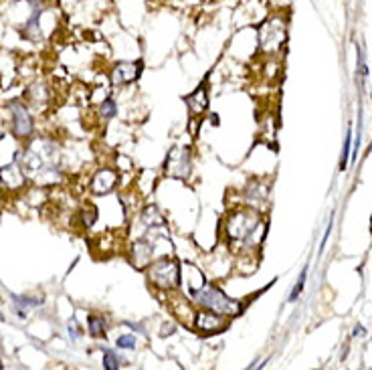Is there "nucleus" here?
I'll return each instance as SVG.
<instances>
[{"mask_svg":"<svg viewBox=\"0 0 372 370\" xmlns=\"http://www.w3.org/2000/svg\"><path fill=\"white\" fill-rule=\"evenodd\" d=\"M364 332H366V330H364L362 326H356V328H354V336H362Z\"/></svg>","mask_w":372,"mask_h":370,"instance_id":"6ab92c4d","label":"nucleus"},{"mask_svg":"<svg viewBox=\"0 0 372 370\" xmlns=\"http://www.w3.org/2000/svg\"><path fill=\"white\" fill-rule=\"evenodd\" d=\"M261 219L255 210L241 208L227 219V237L235 243H251V235L257 233Z\"/></svg>","mask_w":372,"mask_h":370,"instance_id":"f03ea898","label":"nucleus"},{"mask_svg":"<svg viewBox=\"0 0 372 370\" xmlns=\"http://www.w3.org/2000/svg\"><path fill=\"white\" fill-rule=\"evenodd\" d=\"M285 21L281 17H275V19H269L265 21L263 27L259 29V43H261V49L267 51V53H277L283 49L285 45Z\"/></svg>","mask_w":372,"mask_h":370,"instance_id":"20e7f679","label":"nucleus"},{"mask_svg":"<svg viewBox=\"0 0 372 370\" xmlns=\"http://www.w3.org/2000/svg\"><path fill=\"white\" fill-rule=\"evenodd\" d=\"M13 301L17 307H35L41 303V299H31V297H23V295H13Z\"/></svg>","mask_w":372,"mask_h":370,"instance_id":"dca6fc26","label":"nucleus"},{"mask_svg":"<svg viewBox=\"0 0 372 370\" xmlns=\"http://www.w3.org/2000/svg\"><path fill=\"white\" fill-rule=\"evenodd\" d=\"M150 281L162 289H176L180 285V267L170 257H164L150 265Z\"/></svg>","mask_w":372,"mask_h":370,"instance_id":"7ed1b4c3","label":"nucleus"},{"mask_svg":"<svg viewBox=\"0 0 372 370\" xmlns=\"http://www.w3.org/2000/svg\"><path fill=\"white\" fill-rule=\"evenodd\" d=\"M140 77V65L138 63H122L116 67L114 71V81L118 85H126V83H132Z\"/></svg>","mask_w":372,"mask_h":370,"instance_id":"6e6552de","label":"nucleus"},{"mask_svg":"<svg viewBox=\"0 0 372 370\" xmlns=\"http://www.w3.org/2000/svg\"><path fill=\"white\" fill-rule=\"evenodd\" d=\"M352 154V130L350 126L346 128V138H344V148H342V156H340V170L344 172L348 166V156Z\"/></svg>","mask_w":372,"mask_h":370,"instance_id":"9b49d317","label":"nucleus"},{"mask_svg":"<svg viewBox=\"0 0 372 370\" xmlns=\"http://www.w3.org/2000/svg\"><path fill=\"white\" fill-rule=\"evenodd\" d=\"M305 279H307V267L301 269V275H299L297 283L293 285V289H291V293H289V299H287L289 303H293V301L299 299V295H301V291H303V287H305Z\"/></svg>","mask_w":372,"mask_h":370,"instance_id":"f8f14e48","label":"nucleus"},{"mask_svg":"<svg viewBox=\"0 0 372 370\" xmlns=\"http://www.w3.org/2000/svg\"><path fill=\"white\" fill-rule=\"evenodd\" d=\"M11 112H13V130L19 138H25L33 132V122L29 112L23 108L21 103H11Z\"/></svg>","mask_w":372,"mask_h":370,"instance_id":"423d86ee","label":"nucleus"},{"mask_svg":"<svg viewBox=\"0 0 372 370\" xmlns=\"http://www.w3.org/2000/svg\"><path fill=\"white\" fill-rule=\"evenodd\" d=\"M0 178H3V182H9V186L19 188L25 182V172L19 170L17 166H7L3 172H0Z\"/></svg>","mask_w":372,"mask_h":370,"instance_id":"1a4fd4ad","label":"nucleus"},{"mask_svg":"<svg viewBox=\"0 0 372 370\" xmlns=\"http://www.w3.org/2000/svg\"><path fill=\"white\" fill-rule=\"evenodd\" d=\"M99 114H101V118H105V120H112V118L118 114L116 101H114L112 97H108V99H105V101L99 105Z\"/></svg>","mask_w":372,"mask_h":370,"instance_id":"ddd939ff","label":"nucleus"},{"mask_svg":"<svg viewBox=\"0 0 372 370\" xmlns=\"http://www.w3.org/2000/svg\"><path fill=\"white\" fill-rule=\"evenodd\" d=\"M118 348H122V350H134L136 348V338L132 336V334H122L120 338H118Z\"/></svg>","mask_w":372,"mask_h":370,"instance_id":"2eb2a0df","label":"nucleus"},{"mask_svg":"<svg viewBox=\"0 0 372 370\" xmlns=\"http://www.w3.org/2000/svg\"><path fill=\"white\" fill-rule=\"evenodd\" d=\"M122 366V360L120 356L114 352V350H105L103 352V368H108V370H118Z\"/></svg>","mask_w":372,"mask_h":370,"instance_id":"4468645a","label":"nucleus"},{"mask_svg":"<svg viewBox=\"0 0 372 370\" xmlns=\"http://www.w3.org/2000/svg\"><path fill=\"white\" fill-rule=\"evenodd\" d=\"M190 297L194 303H198L202 309H210V311H217L223 313L227 318H235L243 311V305L231 297H227L219 287H212L208 283L196 287L190 291Z\"/></svg>","mask_w":372,"mask_h":370,"instance_id":"f257e3e1","label":"nucleus"},{"mask_svg":"<svg viewBox=\"0 0 372 370\" xmlns=\"http://www.w3.org/2000/svg\"><path fill=\"white\" fill-rule=\"evenodd\" d=\"M69 336H71V340H77L79 338V330H77L75 322H69Z\"/></svg>","mask_w":372,"mask_h":370,"instance_id":"a211bd4d","label":"nucleus"},{"mask_svg":"<svg viewBox=\"0 0 372 370\" xmlns=\"http://www.w3.org/2000/svg\"><path fill=\"white\" fill-rule=\"evenodd\" d=\"M87 328H89V334L93 338H101V336H105L108 324H105V320L101 318V315H89V318H87Z\"/></svg>","mask_w":372,"mask_h":370,"instance_id":"9d476101","label":"nucleus"},{"mask_svg":"<svg viewBox=\"0 0 372 370\" xmlns=\"http://www.w3.org/2000/svg\"><path fill=\"white\" fill-rule=\"evenodd\" d=\"M116 180H118L116 172H112V170H99L95 174L93 182H91V190L95 194H105V192H110L116 186Z\"/></svg>","mask_w":372,"mask_h":370,"instance_id":"0eeeda50","label":"nucleus"},{"mask_svg":"<svg viewBox=\"0 0 372 370\" xmlns=\"http://www.w3.org/2000/svg\"><path fill=\"white\" fill-rule=\"evenodd\" d=\"M194 326H196V330L200 334H219V332H223L229 326V318H227V315H223V313L204 309V311L196 313Z\"/></svg>","mask_w":372,"mask_h":370,"instance_id":"39448f33","label":"nucleus"},{"mask_svg":"<svg viewBox=\"0 0 372 370\" xmlns=\"http://www.w3.org/2000/svg\"><path fill=\"white\" fill-rule=\"evenodd\" d=\"M332 227H334V217H332V221L328 223V227H326V233H324V239H322V245H320V253L326 249V245H328V239H330V235H332Z\"/></svg>","mask_w":372,"mask_h":370,"instance_id":"f3484780","label":"nucleus"}]
</instances>
